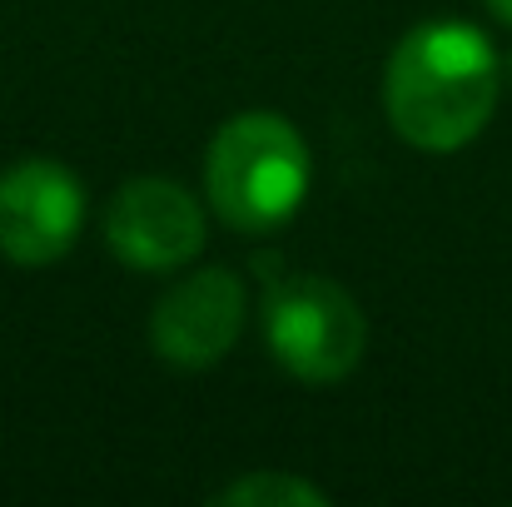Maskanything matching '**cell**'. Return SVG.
<instances>
[{
    "instance_id": "6da1fadb",
    "label": "cell",
    "mask_w": 512,
    "mask_h": 507,
    "mask_svg": "<svg viewBox=\"0 0 512 507\" xmlns=\"http://www.w3.org/2000/svg\"><path fill=\"white\" fill-rule=\"evenodd\" d=\"M503 90V60L493 40L468 20L413 25L383 70V110L403 145L423 155H453L473 145Z\"/></svg>"
},
{
    "instance_id": "7a4b0ae2",
    "label": "cell",
    "mask_w": 512,
    "mask_h": 507,
    "mask_svg": "<svg viewBox=\"0 0 512 507\" xmlns=\"http://www.w3.org/2000/svg\"><path fill=\"white\" fill-rule=\"evenodd\" d=\"M314 179L304 135L274 110H244L219 125L204 150V194L209 209L239 234L284 229Z\"/></svg>"
},
{
    "instance_id": "3957f363",
    "label": "cell",
    "mask_w": 512,
    "mask_h": 507,
    "mask_svg": "<svg viewBox=\"0 0 512 507\" xmlns=\"http://www.w3.org/2000/svg\"><path fill=\"white\" fill-rule=\"evenodd\" d=\"M264 343L274 363L299 383H343L368 348L358 299L324 274H269Z\"/></svg>"
},
{
    "instance_id": "277c9868",
    "label": "cell",
    "mask_w": 512,
    "mask_h": 507,
    "mask_svg": "<svg viewBox=\"0 0 512 507\" xmlns=\"http://www.w3.org/2000/svg\"><path fill=\"white\" fill-rule=\"evenodd\" d=\"M204 204L160 174H140L115 189L105 209V244L140 274H174L204 249Z\"/></svg>"
},
{
    "instance_id": "5b68a950",
    "label": "cell",
    "mask_w": 512,
    "mask_h": 507,
    "mask_svg": "<svg viewBox=\"0 0 512 507\" xmlns=\"http://www.w3.org/2000/svg\"><path fill=\"white\" fill-rule=\"evenodd\" d=\"M85 184L55 160H20L0 174V254L20 269H45L80 239Z\"/></svg>"
},
{
    "instance_id": "8992f818",
    "label": "cell",
    "mask_w": 512,
    "mask_h": 507,
    "mask_svg": "<svg viewBox=\"0 0 512 507\" xmlns=\"http://www.w3.org/2000/svg\"><path fill=\"white\" fill-rule=\"evenodd\" d=\"M249 294L224 264L194 269L174 284L150 314V348L174 368H214L244 334Z\"/></svg>"
},
{
    "instance_id": "52a82bcc",
    "label": "cell",
    "mask_w": 512,
    "mask_h": 507,
    "mask_svg": "<svg viewBox=\"0 0 512 507\" xmlns=\"http://www.w3.org/2000/svg\"><path fill=\"white\" fill-rule=\"evenodd\" d=\"M219 507H329V493L299 473H279V468H259L234 478L229 488L214 493Z\"/></svg>"
},
{
    "instance_id": "ba28073f",
    "label": "cell",
    "mask_w": 512,
    "mask_h": 507,
    "mask_svg": "<svg viewBox=\"0 0 512 507\" xmlns=\"http://www.w3.org/2000/svg\"><path fill=\"white\" fill-rule=\"evenodd\" d=\"M488 10H493L503 25H512V0H488Z\"/></svg>"
},
{
    "instance_id": "9c48e42d",
    "label": "cell",
    "mask_w": 512,
    "mask_h": 507,
    "mask_svg": "<svg viewBox=\"0 0 512 507\" xmlns=\"http://www.w3.org/2000/svg\"><path fill=\"white\" fill-rule=\"evenodd\" d=\"M503 75H508V80H512V50H508V60H503Z\"/></svg>"
}]
</instances>
